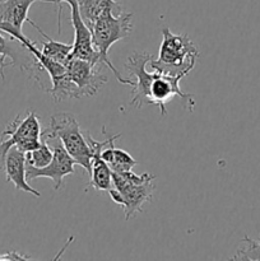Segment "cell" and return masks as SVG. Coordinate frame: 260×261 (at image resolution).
Returning <instances> with one entry per match:
<instances>
[{"instance_id":"obj_1","label":"cell","mask_w":260,"mask_h":261,"mask_svg":"<svg viewBox=\"0 0 260 261\" xmlns=\"http://www.w3.org/2000/svg\"><path fill=\"white\" fill-rule=\"evenodd\" d=\"M91 32L93 47L101 55L105 65L111 69L115 78L121 84L134 86V81L122 76L109 58V50L111 46L117 41L126 38L133 32V13H124L114 8H107L97 18L92 25Z\"/></svg>"},{"instance_id":"obj_2","label":"cell","mask_w":260,"mask_h":261,"mask_svg":"<svg viewBox=\"0 0 260 261\" xmlns=\"http://www.w3.org/2000/svg\"><path fill=\"white\" fill-rule=\"evenodd\" d=\"M162 36L158 58H153L149 63L153 71L184 78L195 66L198 48L188 35H175L167 27L162 28Z\"/></svg>"},{"instance_id":"obj_3","label":"cell","mask_w":260,"mask_h":261,"mask_svg":"<svg viewBox=\"0 0 260 261\" xmlns=\"http://www.w3.org/2000/svg\"><path fill=\"white\" fill-rule=\"evenodd\" d=\"M154 178L155 176L150 173L139 176L133 171L112 172V184L115 189H110L109 194L115 203L122 206L126 221L142 212L143 204L152 199Z\"/></svg>"},{"instance_id":"obj_4","label":"cell","mask_w":260,"mask_h":261,"mask_svg":"<svg viewBox=\"0 0 260 261\" xmlns=\"http://www.w3.org/2000/svg\"><path fill=\"white\" fill-rule=\"evenodd\" d=\"M42 134L47 138H58L76 165L83 167L88 173L91 172L92 149L74 115L69 112L53 115L48 121V127Z\"/></svg>"},{"instance_id":"obj_5","label":"cell","mask_w":260,"mask_h":261,"mask_svg":"<svg viewBox=\"0 0 260 261\" xmlns=\"http://www.w3.org/2000/svg\"><path fill=\"white\" fill-rule=\"evenodd\" d=\"M7 35L9 37L14 38V40L19 41L23 46H24L27 50H30V53L35 56L36 60L38 61L42 69L45 71H47L48 75H50L51 83L53 87L50 89H47V93L51 94L54 102H63L66 99H76L82 98V93L79 91V88L76 87V84L69 78L68 71H66L65 65L63 63H59V61L54 60V59L48 58V56L43 55L42 51L36 46L35 42H32L31 40H28L23 32H15V31H8Z\"/></svg>"},{"instance_id":"obj_6","label":"cell","mask_w":260,"mask_h":261,"mask_svg":"<svg viewBox=\"0 0 260 261\" xmlns=\"http://www.w3.org/2000/svg\"><path fill=\"white\" fill-rule=\"evenodd\" d=\"M41 134L40 119L35 111H28L24 116H15L0 139V172L4 171L5 157L10 148L17 147L24 153L32 152L40 147Z\"/></svg>"},{"instance_id":"obj_7","label":"cell","mask_w":260,"mask_h":261,"mask_svg":"<svg viewBox=\"0 0 260 261\" xmlns=\"http://www.w3.org/2000/svg\"><path fill=\"white\" fill-rule=\"evenodd\" d=\"M153 59L149 53H133L127 56L125 69L129 73V78L134 81L130 105L137 109H142L144 105H150V87L154 81L155 71L148 73L147 65Z\"/></svg>"},{"instance_id":"obj_8","label":"cell","mask_w":260,"mask_h":261,"mask_svg":"<svg viewBox=\"0 0 260 261\" xmlns=\"http://www.w3.org/2000/svg\"><path fill=\"white\" fill-rule=\"evenodd\" d=\"M43 3H53V4L60 5L63 3H66L70 8V22L74 30V42L73 50L69 56L73 58L83 59V60L91 61V63L97 64V65H105L102 61L101 55L93 47L92 42V32L84 20L82 19L81 13H79L78 0H41Z\"/></svg>"},{"instance_id":"obj_9","label":"cell","mask_w":260,"mask_h":261,"mask_svg":"<svg viewBox=\"0 0 260 261\" xmlns=\"http://www.w3.org/2000/svg\"><path fill=\"white\" fill-rule=\"evenodd\" d=\"M50 139H53L54 142V144L51 145L54 150L51 162L47 166L41 168L33 167V166L27 165V162H25V176H27L28 181L36 180V178L40 177L51 178L54 181V189L55 190H60L64 177L69 175H73L75 172L74 166L76 163L69 155V153L66 152L65 148L63 147V144H61L58 138H50Z\"/></svg>"},{"instance_id":"obj_10","label":"cell","mask_w":260,"mask_h":261,"mask_svg":"<svg viewBox=\"0 0 260 261\" xmlns=\"http://www.w3.org/2000/svg\"><path fill=\"white\" fill-rule=\"evenodd\" d=\"M65 68L68 75L81 91L82 97H91L96 94L103 84H106L107 78L101 73V66L91 61L83 60L79 58L69 56L65 61Z\"/></svg>"},{"instance_id":"obj_11","label":"cell","mask_w":260,"mask_h":261,"mask_svg":"<svg viewBox=\"0 0 260 261\" xmlns=\"http://www.w3.org/2000/svg\"><path fill=\"white\" fill-rule=\"evenodd\" d=\"M181 79H183L181 76H170L155 71L154 81L150 87V105H155L160 109L161 116H165L167 114L166 106L168 102L172 101L175 96H178L181 99H184L185 106L190 111H193L194 96L181 91V88L178 87Z\"/></svg>"},{"instance_id":"obj_12","label":"cell","mask_w":260,"mask_h":261,"mask_svg":"<svg viewBox=\"0 0 260 261\" xmlns=\"http://www.w3.org/2000/svg\"><path fill=\"white\" fill-rule=\"evenodd\" d=\"M102 133L106 135V139L98 142L94 140L89 134H87V142L92 149V158H91V181L88 182V186L93 188L96 191H107L111 189L112 184V171L110 166L107 165L106 161L102 158L101 152L107 144H109L111 135L106 133V129H102Z\"/></svg>"},{"instance_id":"obj_13","label":"cell","mask_w":260,"mask_h":261,"mask_svg":"<svg viewBox=\"0 0 260 261\" xmlns=\"http://www.w3.org/2000/svg\"><path fill=\"white\" fill-rule=\"evenodd\" d=\"M41 0H0V31L23 32V23L30 22L28 10Z\"/></svg>"},{"instance_id":"obj_14","label":"cell","mask_w":260,"mask_h":261,"mask_svg":"<svg viewBox=\"0 0 260 261\" xmlns=\"http://www.w3.org/2000/svg\"><path fill=\"white\" fill-rule=\"evenodd\" d=\"M4 172L8 182H12L17 190L30 193L40 198L41 193L28 184L25 176V153L17 147H12L8 150L4 162Z\"/></svg>"},{"instance_id":"obj_15","label":"cell","mask_w":260,"mask_h":261,"mask_svg":"<svg viewBox=\"0 0 260 261\" xmlns=\"http://www.w3.org/2000/svg\"><path fill=\"white\" fill-rule=\"evenodd\" d=\"M78 7L82 19L84 20L89 30L94 24L97 18L101 15V13L107 8H114L122 12L121 4L115 0H78Z\"/></svg>"},{"instance_id":"obj_16","label":"cell","mask_w":260,"mask_h":261,"mask_svg":"<svg viewBox=\"0 0 260 261\" xmlns=\"http://www.w3.org/2000/svg\"><path fill=\"white\" fill-rule=\"evenodd\" d=\"M28 23L32 24L33 28H36V30H37L43 37H45L46 41L41 43V45H42V50L41 51H42L43 55L48 56V58L54 59V60L59 61V63L65 64V61L68 60L69 55L71 54V50H73V45H66V43L58 42V41L50 38L42 30H41L40 27H38L37 24H36L35 22H33V20L30 19V22Z\"/></svg>"},{"instance_id":"obj_17","label":"cell","mask_w":260,"mask_h":261,"mask_svg":"<svg viewBox=\"0 0 260 261\" xmlns=\"http://www.w3.org/2000/svg\"><path fill=\"white\" fill-rule=\"evenodd\" d=\"M54 155L53 147H50L46 138L41 134V144L37 149L32 150V152L25 153V162L27 165L33 166V167H45L51 162Z\"/></svg>"},{"instance_id":"obj_18","label":"cell","mask_w":260,"mask_h":261,"mask_svg":"<svg viewBox=\"0 0 260 261\" xmlns=\"http://www.w3.org/2000/svg\"><path fill=\"white\" fill-rule=\"evenodd\" d=\"M138 162L125 150L120 148H114V155L112 160L110 161L109 166L112 172H124V171H132L134 166H137Z\"/></svg>"},{"instance_id":"obj_19","label":"cell","mask_w":260,"mask_h":261,"mask_svg":"<svg viewBox=\"0 0 260 261\" xmlns=\"http://www.w3.org/2000/svg\"><path fill=\"white\" fill-rule=\"evenodd\" d=\"M247 244L246 247H242L233 255V260H260V241H254L250 237L245 236L242 240Z\"/></svg>"},{"instance_id":"obj_20","label":"cell","mask_w":260,"mask_h":261,"mask_svg":"<svg viewBox=\"0 0 260 261\" xmlns=\"http://www.w3.org/2000/svg\"><path fill=\"white\" fill-rule=\"evenodd\" d=\"M31 256L28 255H23L17 252L15 250H10V251L4 252V254H0V261L3 260H30Z\"/></svg>"}]
</instances>
